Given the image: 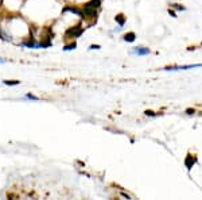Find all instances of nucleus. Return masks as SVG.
<instances>
[{
    "instance_id": "obj_1",
    "label": "nucleus",
    "mask_w": 202,
    "mask_h": 200,
    "mask_svg": "<svg viewBox=\"0 0 202 200\" xmlns=\"http://www.w3.org/2000/svg\"><path fill=\"white\" fill-rule=\"evenodd\" d=\"M193 68H202V64H191V65H181V66H167L164 71H185V69H193Z\"/></svg>"
},
{
    "instance_id": "obj_2",
    "label": "nucleus",
    "mask_w": 202,
    "mask_h": 200,
    "mask_svg": "<svg viewBox=\"0 0 202 200\" xmlns=\"http://www.w3.org/2000/svg\"><path fill=\"white\" fill-rule=\"evenodd\" d=\"M82 33V27L81 26H74V27L69 28L66 31V37L67 38H76V37H80Z\"/></svg>"
},
{
    "instance_id": "obj_3",
    "label": "nucleus",
    "mask_w": 202,
    "mask_h": 200,
    "mask_svg": "<svg viewBox=\"0 0 202 200\" xmlns=\"http://www.w3.org/2000/svg\"><path fill=\"white\" fill-rule=\"evenodd\" d=\"M132 53L133 54H137V55H147V54H150V50H148L147 47L139 46V47H135L132 50Z\"/></svg>"
},
{
    "instance_id": "obj_4",
    "label": "nucleus",
    "mask_w": 202,
    "mask_h": 200,
    "mask_svg": "<svg viewBox=\"0 0 202 200\" xmlns=\"http://www.w3.org/2000/svg\"><path fill=\"white\" fill-rule=\"evenodd\" d=\"M84 16H86V18H94L96 16V10L85 6L84 7Z\"/></svg>"
},
{
    "instance_id": "obj_5",
    "label": "nucleus",
    "mask_w": 202,
    "mask_h": 200,
    "mask_svg": "<svg viewBox=\"0 0 202 200\" xmlns=\"http://www.w3.org/2000/svg\"><path fill=\"white\" fill-rule=\"evenodd\" d=\"M195 161H197V158H195L194 156H187L186 160H185V165L187 166V169H190L191 166L195 164Z\"/></svg>"
},
{
    "instance_id": "obj_6",
    "label": "nucleus",
    "mask_w": 202,
    "mask_h": 200,
    "mask_svg": "<svg viewBox=\"0 0 202 200\" xmlns=\"http://www.w3.org/2000/svg\"><path fill=\"white\" fill-rule=\"evenodd\" d=\"M66 11H70V12H73V14H77V15H80V16H84V11H80V10L76 8V7H66L65 10H63V12H66Z\"/></svg>"
},
{
    "instance_id": "obj_7",
    "label": "nucleus",
    "mask_w": 202,
    "mask_h": 200,
    "mask_svg": "<svg viewBox=\"0 0 202 200\" xmlns=\"http://www.w3.org/2000/svg\"><path fill=\"white\" fill-rule=\"evenodd\" d=\"M100 4H101V0H90L89 3L86 4V7H90V8H98L100 7Z\"/></svg>"
},
{
    "instance_id": "obj_8",
    "label": "nucleus",
    "mask_w": 202,
    "mask_h": 200,
    "mask_svg": "<svg viewBox=\"0 0 202 200\" xmlns=\"http://www.w3.org/2000/svg\"><path fill=\"white\" fill-rule=\"evenodd\" d=\"M115 19H116V22L119 23V26H121V27L124 26V23H125V16L123 15V14H119V15H116V18H115Z\"/></svg>"
},
{
    "instance_id": "obj_9",
    "label": "nucleus",
    "mask_w": 202,
    "mask_h": 200,
    "mask_svg": "<svg viewBox=\"0 0 202 200\" xmlns=\"http://www.w3.org/2000/svg\"><path fill=\"white\" fill-rule=\"evenodd\" d=\"M135 38H136L135 33H127V34L124 35V41H125V42H133Z\"/></svg>"
},
{
    "instance_id": "obj_10",
    "label": "nucleus",
    "mask_w": 202,
    "mask_h": 200,
    "mask_svg": "<svg viewBox=\"0 0 202 200\" xmlns=\"http://www.w3.org/2000/svg\"><path fill=\"white\" fill-rule=\"evenodd\" d=\"M3 82L5 85H18V84H19V80H16V81H7V80H5V81H3Z\"/></svg>"
},
{
    "instance_id": "obj_11",
    "label": "nucleus",
    "mask_w": 202,
    "mask_h": 200,
    "mask_svg": "<svg viewBox=\"0 0 202 200\" xmlns=\"http://www.w3.org/2000/svg\"><path fill=\"white\" fill-rule=\"evenodd\" d=\"M26 98L30 99V100H34V102H38V100H39L36 96H34V95H31V93H27V95H26Z\"/></svg>"
},
{
    "instance_id": "obj_12",
    "label": "nucleus",
    "mask_w": 202,
    "mask_h": 200,
    "mask_svg": "<svg viewBox=\"0 0 202 200\" xmlns=\"http://www.w3.org/2000/svg\"><path fill=\"white\" fill-rule=\"evenodd\" d=\"M172 7H174L175 10H178V11H185V7H183V6H177V4H172Z\"/></svg>"
},
{
    "instance_id": "obj_13",
    "label": "nucleus",
    "mask_w": 202,
    "mask_h": 200,
    "mask_svg": "<svg viewBox=\"0 0 202 200\" xmlns=\"http://www.w3.org/2000/svg\"><path fill=\"white\" fill-rule=\"evenodd\" d=\"M76 46H77V45H76V42H73L71 45H69V46L65 47V50H71V49H76Z\"/></svg>"
},
{
    "instance_id": "obj_14",
    "label": "nucleus",
    "mask_w": 202,
    "mask_h": 200,
    "mask_svg": "<svg viewBox=\"0 0 202 200\" xmlns=\"http://www.w3.org/2000/svg\"><path fill=\"white\" fill-rule=\"evenodd\" d=\"M168 14H170V15L172 16V18H175V16H177V15H175V12L172 11V10H168Z\"/></svg>"
},
{
    "instance_id": "obj_15",
    "label": "nucleus",
    "mask_w": 202,
    "mask_h": 200,
    "mask_svg": "<svg viewBox=\"0 0 202 200\" xmlns=\"http://www.w3.org/2000/svg\"><path fill=\"white\" fill-rule=\"evenodd\" d=\"M90 49H100V45H92Z\"/></svg>"
},
{
    "instance_id": "obj_16",
    "label": "nucleus",
    "mask_w": 202,
    "mask_h": 200,
    "mask_svg": "<svg viewBox=\"0 0 202 200\" xmlns=\"http://www.w3.org/2000/svg\"><path fill=\"white\" fill-rule=\"evenodd\" d=\"M146 114H147V115H151V116H154V115H155L154 112H152V111H146Z\"/></svg>"
},
{
    "instance_id": "obj_17",
    "label": "nucleus",
    "mask_w": 202,
    "mask_h": 200,
    "mask_svg": "<svg viewBox=\"0 0 202 200\" xmlns=\"http://www.w3.org/2000/svg\"><path fill=\"white\" fill-rule=\"evenodd\" d=\"M186 112H187V114H194V110H193V108H191V110H190V108H189V110H187Z\"/></svg>"
},
{
    "instance_id": "obj_18",
    "label": "nucleus",
    "mask_w": 202,
    "mask_h": 200,
    "mask_svg": "<svg viewBox=\"0 0 202 200\" xmlns=\"http://www.w3.org/2000/svg\"><path fill=\"white\" fill-rule=\"evenodd\" d=\"M5 62V60H3V58H0V64H4Z\"/></svg>"
}]
</instances>
